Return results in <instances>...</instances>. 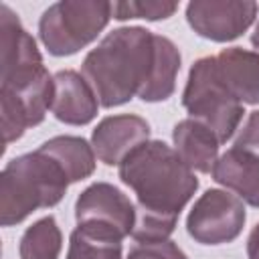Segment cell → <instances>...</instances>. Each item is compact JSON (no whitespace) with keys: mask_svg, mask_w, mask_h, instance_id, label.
<instances>
[{"mask_svg":"<svg viewBox=\"0 0 259 259\" xmlns=\"http://www.w3.org/2000/svg\"><path fill=\"white\" fill-rule=\"evenodd\" d=\"M176 2H115L113 4V18L127 20V18H146V20H162L176 12Z\"/></svg>","mask_w":259,"mask_h":259,"instance_id":"cell-19","label":"cell"},{"mask_svg":"<svg viewBox=\"0 0 259 259\" xmlns=\"http://www.w3.org/2000/svg\"><path fill=\"white\" fill-rule=\"evenodd\" d=\"M178 71H180V53L176 45L170 38L156 34V63L150 81L146 83V87L138 97L150 103L168 99L176 89Z\"/></svg>","mask_w":259,"mask_h":259,"instance_id":"cell-16","label":"cell"},{"mask_svg":"<svg viewBox=\"0 0 259 259\" xmlns=\"http://www.w3.org/2000/svg\"><path fill=\"white\" fill-rule=\"evenodd\" d=\"M182 105L194 119L206 123L221 144L239 130L245 113L243 103L221 81L214 57H202L192 65L182 93Z\"/></svg>","mask_w":259,"mask_h":259,"instance_id":"cell-6","label":"cell"},{"mask_svg":"<svg viewBox=\"0 0 259 259\" xmlns=\"http://www.w3.org/2000/svg\"><path fill=\"white\" fill-rule=\"evenodd\" d=\"M69 184L59 162L42 150L16 156L0 176V223L12 227L38 208L55 206Z\"/></svg>","mask_w":259,"mask_h":259,"instance_id":"cell-4","label":"cell"},{"mask_svg":"<svg viewBox=\"0 0 259 259\" xmlns=\"http://www.w3.org/2000/svg\"><path fill=\"white\" fill-rule=\"evenodd\" d=\"M251 42H253V47L259 49V22H257V26H255V30H253V34H251Z\"/></svg>","mask_w":259,"mask_h":259,"instance_id":"cell-23","label":"cell"},{"mask_svg":"<svg viewBox=\"0 0 259 259\" xmlns=\"http://www.w3.org/2000/svg\"><path fill=\"white\" fill-rule=\"evenodd\" d=\"M174 150L186 162L188 168L196 172H212L219 160V138L202 121L188 117L174 125L172 132Z\"/></svg>","mask_w":259,"mask_h":259,"instance_id":"cell-13","label":"cell"},{"mask_svg":"<svg viewBox=\"0 0 259 259\" xmlns=\"http://www.w3.org/2000/svg\"><path fill=\"white\" fill-rule=\"evenodd\" d=\"M113 14L111 2L63 0L49 6L38 22L45 49L55 57H69L87 47L107 26Z\"/></svg>","mask_w":259,"mask_h":259,"instance_id":"cell-5","label":"cell"},{"mask_svg":"<svg viewBox=\"0 0 259 259\" xmlns=\"http://www.w3.org/2000/svg\"><path fill=\"white\" fill-rule=\"evenodd\" d=\"M245 219V204L237 194L210 188L190 208L186 231L196 243L223 245L241 235Z\"/></svg>","mask_w":259,"mask_h":259,"instance_id":"cell-8","label":"cell"},{"mask_svg":"<svg viewBox=\"0 0 259 259\" xmlns=\"http://www.w3.org/2000/svg\"><path fill=\"white\" fill-rule=\"evenodd\" d=\"M75 219L89 235L123 241L136 227V204L113 184L95 182L79 194Z\"/></svg>","mask_w":259,"mask_h":259,"instance_id":"cell-7","label":"cell"},{"mask_svg":"<svg viewBox=\"0 0 259 259\" xmlns=\"http://www.w3.org/2000/svg\"><path fill=\"white\" fill-rule=\"evenodd\" d=\"M38 150L49 154L65 170L69 182H79L93 174L95 170V152L83 138L77 136H57L47 140Z\"/></svg>","mask_w":259,"mask_h":259,"instance_id":"cell-15","label":"cell"},{"mask_svg":"<svg viewBox=\"0 0 259 259\" xmlns=\"http://www.w3.org/2000/svg\"><path fill=\"white\" fill-rule=\"evenodd\" d=\"M61 229L53 217H45L30 225L20 239V259H59Z\"/></svg>","mask_w":259,"mask_h":259,"instance_id":"cell-17","label":"cell"},{"mask_svg":"<svg viewBox=\"0 0 259 259\" xmlns=\"http://www.w3.org/2000/svg\"><path fill=\"white\" fill-rule=\"evenodd\" d=\"M150 125L144 117L134 113L109 115L97 123L91 134L95 156L107 166H119L123 158L138 146L148 142Z\"/></svg>","mask_w":259,"mask_h":259,"instance_id":"cell-10","label":"cell"},{"mask_svg":"<svg viewBox=\"0 0 259 259\" xmlns=\"http://www.w3.org/2000/svg\"><path fill=\"white\" fill-rule=\"evenodd\" d=\"M55 81L42 65L34 38L18 16L0 6V105L2 138L12 144L38 125L53 105Z\"/></svg>","mask_w":259,"mask_h":259,"instance_id":"cell-2","label":"cell"},{"mask_svg":"<svg viewBox=\"0 0 259 259\" xmlns=\"http://www.w3.org/2000/svg\"><path fill=\"white\" fill-rule=\"evenodd\" d=\"M156 63V34L142 26L109 32L83 61V77L99 105L117 107L140 95Z\"/></svg>","mask_w":259,"mask_h":259,"instance_id":"cell-3","label":"cell"},{"mask_svg":"<svg viewBox=\"0 0 259 259\" xmlns=\"http://www.w3.org/2000/svg\"><path fill=\"white\" fill-rule=\"evenodd\" d=\"M214 67L225 87L243 105L259 103V53L241 47L223 49L214 55Z\"/></svg>","mask_w":259,"mask_h":259,"instance_id":"cell-12","label":"cell"},{"mask_svg":"<svg viewBox=\"0 0 259 259\" xmlns=\"http://www.w3.org/2000/svg\"><path fill=\"white\" fill-rule=\"evenodd\" d=\"M247 255L249 259H259V225L251 231L247 239Z\"/></svg>","mask_w":259,"mask_h":259,"instance_id":"cell-22","label":"cell"},{"mask_svg":"<svg viewBox=\"0 0 259 259\" xmlns=\"http://www.w3.org/2000/svg\"><path fill=\"white\" fill-rule=\"evenodd\" d=\"M233 148L253 154V156H259V109L249 113L245 125L239 130V136L235 138Z\"/></svg>","mask_w":259,"mask_h":259,"instance_id":"cell-21","label":"cell"},{"mask_svg":"<svg viewBox=\"0 0 259 259\" xmlns=\"http://www.w3.org/2000/svg\"><path fill=\"white\" fill-rule=\"evenodd\" d=\"M127 259H188L186 253L172 241H156V243H138L130 249Z\"/></svg>","mask_w":259,"mask_h":259,"instance_id":"cell-20","label":"cell"},{"mask_svg":"<svg viewBox=\"0 0 259 259\" xmlns=\"http://www.w3.org/2000/svg\"><path fill=\"white\" fill-rule=\"evenodd\" d=\"M212 178L247 204L259 206V156L231 148L217 160Z\"/></svg>","mask_w":259,"mask_h":259,"instance_id":"cell-14","label":"cell"},{"mask_svg":"<svg viewBox=\"0 0 259 259\" xmlns=\"http://www.w3.org/2000/svg\"><path fill=\"white\" fill-rule=\"evenodd\" d=\"M67 259H121V241L75 229L71 233Z\"/></svg>","mask_w":259,"mask_h":259,"instance_id":"cell-18","label":"cell"},{"mask_svg":"<svg viewBox=\"0 0 259 259\" xmlns=\"http://www.w3.org/2000/svg\"><path fill=\"white\" fill-rule=\"evenodd\" d=\"M119 178L136 194L132 237L138 243L166 241L198 188L194 170L174 148L158 140H148L130 152L119 164Z\"/></svg>","mask_w":259,"mask_h":259,"instance_id":"cell-1","label":"cell"},{"mask_svg":"<svg viewBox=\"0 0 259 259\" xmlns=\"http://www.w3.org/2000/svg\"><path fill=\"white\" fill-rule=\"evenodd\" d=\"M55 95L51 111L69 125H85L97 115V95L87 79L75 71H59L55 77Z\"/></svg>","mask_w":259,"mask_h":259,"instance_id":"cell-11","label":"cell"},{"mask_svg":"<svg viewBox=\"0 0 259 259\" xmlns=\"http://www.w3.org/2000/svg\"><path fill=\"white\" fill-rule=\"evenodd\" d=\"M255 16L257 4L249 0H196L186 6V20L192 30L217 42L241 36L253 24Z\"/></svg>","mask_w":259,"mask_h":259,"instance_id":"cell-9","label":"cell"}]
</instances>
